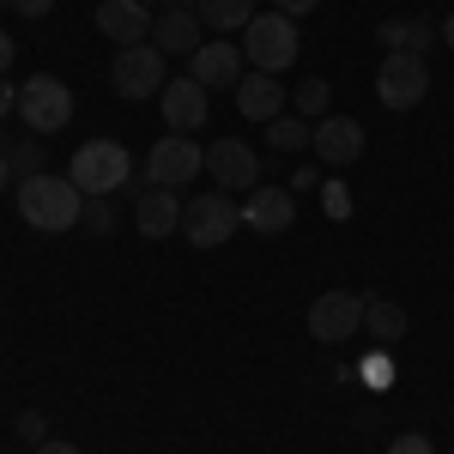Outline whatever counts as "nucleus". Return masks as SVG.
<instances>
[{"label": "nucleus", "instance_id": "obj_1", "mask_svg": "<svg viewBox=\"0 0 454 454\" xmlns=\"http://www.w3.org/2000/svg\"><path fill=\"white\" fill-rule=\"evenodd\" d=\"M19 218L31 224V231H73L79 218H85V194H79V182L73 176H31V182H19Z\"/></svg>", "mask_w": 454, "mask_h": 454}, {"label": "nucleus", "instance_id": "obj_2", "mask_svg": "<svg viewBox=\"0 0 454 454\" xmlns=\"http://www.w3.org/2000/svg\"><path fill=\"white\" fill-rule=\"evenodd\" d=\"M73 182H79V194L91 200V194H121L128 182H134V158H128V145L121 140H85L73 152Z\"/></svg>", "mask_w": 454, "mask_h": 454}, {"label": "nucleus", "instance_id": "obj_3", "mask_svg": "<svg viewBox=\"0 0 454 454\" xmlns=\"http://www.w3.org/2000/svg\"><path fill=\"white\" fill-rule=\"evenodd\" d=\"M243 61L254 73H285L297 61V25L285 12H254L243 31Z\"/></svg>", "mask_w": 454, "mask_h": 454}, {"label": "nucleus", "instance_id": "obj_4", "mask_svg": "<svg viewBox=\"0 0 454 454\" xmlns=\"http://www.w3.org/2000/svg\"><path fill=\"white\" fill-rule=\"evenodd\" d=\"M19 121L31 128L36 140H49V134H61L73 121V91L55 79V73H36L19 85Z\"/></svg>", "mask_w": 454, "mask_h": 454}, {"label": "nucleus", "instance_id": "obj_5", "mask_svg": "<svg viewBox=\"0 0 454 454\" xmlns=\"http://www.w3.org/2000/svg\"><path fill=\"white\" fill-rule=\"evenodd\" d=\"M109 85H115V98H128V104L158 98V91L170 85V79H164V49H158V43H128V49H115Z\"/></svg>", "mask_w": 454, "mask_h": 454}, {"label": "nucleus", "instance_id": "obj_6", "mask_svg": "<svg viewBox=\"0 0 454 454\" xmlns=\"http://www.w3.org/2000/svg\"><path fill=\"white\" fill-rule=\"evenodd\" d=\"M237 224H243V207H237V194H224V188L194 194V200L182 207V231H188V243H194V248L231 243V237H237Z\"/></svg>", "mask_w": 454, "mask_h": 454}, {"label": "nucleus", "instance_id": "obj_7", "mask_svg": "<svg viewBox=\"0 0 454 454\" xmlns=\"http://www.w3.org/2000/svg\"><path fill=\"white\" fill-rule=\"evenodd\" d=\"M376 98L387 109H419L430 98V67H424V55H406V49H387L382 73H376Z\"/></svg>", "mask_w": 454, "mask_h": 454}, {"label": "nucleus", "instance_id": "obj_8", "mask_svg": "<svg viewBox=\"0 0 454 454\" xmlns=\"http://www.w3.org/2000/svg\"><path fill=\"white\" fill-rule=\"evenodd\" d=\"M200 170H207V145H194L188 134H164L152 145V158H145V182L152 188H182Z\"/></svg>", "mask_w": 454, "mask_h": 454}, {"label": "nucleus", "instance_id": "obj_9", "mask_svg": "<svg viewBox=\"0 0 454 454\" xmlns=\"http://www.w3.org/2000/svg\"><path fill=\"white\" fill-rule=\"evenodd\" d=\"M309 333L321 346H340L351 333H364V297H351V291H321L309 303Z\"/></svg>", "mask_w": 454, "mask_h": 454}, {"label": "nucleus", "instance_id": "obj_10", "mask_svg": "<svg viewBox=\"0 0 454 454\" xmlns=\"http://www.w3.org/2000/svg\"><path fill=\"white\" fill-rule=\"evenodd\" d=\"M207 170L224 194H254V188H261V158H254L243 140H212Z\"/></svg>", "mask_w": 454, "mask_h": 454}, {"label": "nucleus", "instance_id": "obj_11", "mask_svg": "<svg viewBox=\"0 0 454 454\" xmlns=\"http://www.w3.org/2000/svg\"><path fill=\"white\" fill-rule=\"evenodd\" d=\"M164 121H170V134H200L207 128V115H212V91L188 73V79H170L164 91Z\"/></svg>", "mask_w": 454, "mask_h": 454}, {"label": "nucleus", "instance_id": "obj_12", "mask_svg": "<svg viewBox=\"0 0 454 454\" xmlns=\"http://www.w3.org/2000/svg\"><path fill=\"white\" fill-rule=\"evenodd\" d=\"M309 152L321 164H357V158H364V128H357L351 115H321Z\"/></svg>", "mask_w": 454, "mask_h": 454}, {"label": "nucleus", "instance_id": "obj_13", "mask_svg": "<svg viewBox=\"0 0 454 454\" xmlns=\"http://www.w3.org/2000/svg\"><path fill=\"white\" fill-rule=\"evenodd\" d=\"M291 218H297L291 188H254V194L243 200V224H248V231H261V237H279V231H291Z\"/></svg>", "mask_w": 454, "mask_h": 454}, {"label": "nucleus", "instance_id": "obj_14", "mask_svg": "<svg viewBox=\"0 0 454 454\" xmlns=\"http://www.w3.org/2000/svg\"><path fill=\"white\" fill-rule=\"evenodd\" d=\"M98 31L109 36V43H152V6H140V0H104L98 6Z\"/></svg>", "mask_w": 454, "mask_h": 454}, {"label": "nucleus", "instance_id": "obj_15", "mask_svg": "<svg viewBox=\"0 0 454 454\" xmlns=\"http://www.w3.org/2000/svg\"><path fill=\"white\" fill-rule=\"evenodd\" d=\"M134 224H140V237H152V243H164L170 231H182V200H176V188H145L140 200H134Z\"/></svg>", "mask_w": 454, "mask_h": 454}, {"label": "nucleus", "instance_id": "obj_16", "mask_svg": "<svg viewBox=\"0 0 454 454\" xmlns=\"http://www.w3.org/2000/svg\"><path fill=\"white\" fill-rule=\"evenodd\" d=\"M188 61H194V79H200L207 91L212 85H237V79H243V43H218V36H212Z\"/></svg>", "mask_w": 454, "mask_h": 454}, {"label": "nucleus", "instance_id": "obj_17", "mask_svg": "<svg viewBox=\"0 0 454 454\" xmlns=\"http://www.w3.org/2000/svg\"><path fill=\"white\" fill-rule=\"evenodd\" d=\"M152 43H158L164 55H194V49H200V12L182 6V0H170L164 19L152 25Z\"/></svg>", "mask_w": 454, "mask_h": 454}, {"label": "nucleus", "instance_id": "obj_18", "mask_svg": "<svg viewBox=\"0 0 454 454\" xmlns=\"http://www.w3.org/2000/svg\"><path fill=\"white\" fill-rule=\"evenodd\" d=\"M237 109H243L248 121H273V115L285 109L279 73H243V79H237Z\"/></svg>", "mask_w": 454, "mask_h": 454}, {"label": "nucleus", "instance_id": "obj_19", "mask_svg": "<svg viewBox=\"0 0 454 454\" xmlns=\"http://www.w3.org/2000/svg\"><path fill=\"white\" fill-rule=\"evenodd\" d=\"M364 333H370L376 346H400V340H406V309L387 303V297H364Z\"/></svg>", "mask_w": 454, "mask_h": 454}, {"label": "nucleus", "instance_id": "obj_20", "mask_svg": "<svg viewBox=\"0 0 454 454\" xmlns=\"http://www.w3.org/2000/svg\"><path fill=\"white\" fill-rule=\"evenodd\" d=\"M387 43V49H406V55H424L430 43H436V31L424 25V19H382V31H376Z\"/></svg>", "mask_w": 454, "mask_h": 454}, {"label": "nucleus", "instance_id": "obj_21", "mask_svg": "<svg viewBox=\"0 0 454 454\" xmlns=\"http://www.w3.org/2000/svg\"><path fill=\"white\" fill-rule=\"evenodd\" d=\"M194 12H200V25H212V31H248L254 0H200Z\"/></svg>", "mask_w": 454, "mask_h": 454}, {"label": "nucleus", "instance_id": "obj_22", "mask_svg": "<svg viewBox=\"0 0 454 454\" xmlns=\"http://www.w3.org/2000/svg\"><path fill=\"white\" fill-rule=\"evenodd\" d=\"M267 140H273V152H303L315 140V128L309 121H291V115H273L267 121Z\"/></svg>", "mask_w": 454, "mask_h": 454}, {"label": "nucleus", "instance_id": "obj_23", "mask_svg": "<svg viewBox=\"0 0 454 454\" xmlns=\"http://www.w3.org/2000/svg\"><path fill=\"white\" fill-rule=\"evenodd\" d=\"M333 91H327V79H303V85H297V109H303V115H309V121H321V115H333Z\"/></svg>", "mask_w": 454, "mask_h": 454}, {"label": "nucleus", "instance_id": "obj_24", "mask_svg": "<svg viewBox=\"0 0 454 454\" xmlns=\"http://www.w3.org/2000/svg\"><path fill=\"white\" fill-rule=\"evenodd\" d=\"M6 158H12V176H43V140H25V145H6Z\"/></svg>", "mask_w": 454, "mask_h": 454}, {"label": "nucleus", "instance_id": "obj_25", "mask_svg": "<svg viewBox=\"0 0 454 454\" xmlns=\"http://www.w3.org/2000/svg\"><path fill=\"white\" fill-rule=\"evenodd\" d=\"M79 224H85V231H109V224H115V212H109V194H91Z\"/></svg>", "mask_w": 454, "mask_h": 454}, {"label": "nucleus", "instance_id": "obj_26", "mask_svg": "<svg viewBox=\"0 0 454 454\" xmlns=\"http://www.w3.org/2000/svg\"><path fill=\"white\" fill-rule=\"evenodd\" d=\"M19 436H25V442H49V424H43V412H19Z\"/></svg>", "mask_w": 454, "mask_h": 454}, {"label": "nucleus", "instance_id": "obj_27", "mask_svg": "<svg viewBox=\"0 0 454 454\" xmlns=\"http://www.w3.org/2000/svg\"><path fill=\"white\" fill-rule=\"evenodd\" d=\"M387 454H436V449H430V436H394Z\"/></svg>", "mask_w": 454, "mask_h": 454}, {"label": "nucleus", "instance_id": "obj_28", "mask_svg": "<svg viewBox=\"0 0 454 454\" xmlns=\"http://www.w3.org/2000/svg\"><path fill=\"white\" fill-rule=\"evenodd\" d=\"M321 0H273V12H285V19H297V12H315Z\"/></svg>", "mask_w": 454, "mask_h": 454}, {"label": "nucleus", "instance_id": "obj_29", "mask_svg": "<svg viewBox=\"0 0 454 454\" xmlns=\"http://www.w3.org/2000/svg\"><path fill=\"white\" fill-rule=\"evenodd\" d=\"M12 6H19V12H25V19H43V12H49V6H55V0H12Z\"/></svg>", "mask_w": 454, "mask_h": 454}, {"label": "nucleus", "instance_id": "obj_30", "mask_svg": "<svg viewBox=\"0 0 454 454\" xmlns=\"http://www.w3.org/2000/svg\"><path fill=\"white\" fill-rule=\"evenodd\" d=\"M6 109H19V91H12V85L0 79V115H6Z\"/></svg>", "mask_w": 454, "mask_h": 454}, {"label": "nucleus", "instance_id": "obj_31", "mask_svg": "<svg viewBox=\"0 0 454 454\" xmlns=\"http://www.w3.org/2000/svg\"><path fill=\"white\" fill-rule=\"evenodd\" d=\"M36 454H79L73 442H36Z\"/></svg>", "mask_w": 454, "mask_h": 454}, {"label": "nucleus", "instance_id": "obj_32", "mask_svg": "<svg viewBox=\"0 0 454 454\" xmlns=\"http://www.w3.org/2000/svg\"><path fill=\"white\" fill-rule=\"evenodd\" d=\"M6 182H12V158H6V145H0V194H6Z\"/></svg>", "mask_w": 454, "mask_h": 454}, {"label": "nucleus", "instance_id": "obj_33", "mask_svg": "<svg viewBox=\"0 0 454 454\" xmlns=\"http://www.w3.org/2000/svg\"><path fill=\"white\" fill-rule=\"evenodd\" d=\"M6 67H12V36L0 31V73H6Z\"/></svg>", "mask_w": 454, "mask_h": 454}, {"label": "nucleus", "instance_id": "obj_34", "mask_svg": "<svg viewBox=\"0 0 454 454\" xmlns=\"http://www.w3.org/2000/svg\"><path fill=\"white\" fill-rule=\"evenodd\" d=\"M442 43H449V49H454V12H449V19H442Z\"/></svg>", "mask_w": 454, "mask_h": 454}, {"label": "nucleus", "instance_id": "obj_35", "mask_svg": "<svg viewBox=\"0 0 454 454\" xmlns=\"http://www.w3.org/2000/svg\"><path fill=\"white\" fill-rule=\"evenodd\" d=\"M140 6H170V0H140Z\"/></svg>", "mask_w": 454, "mask_h": 454}, {"label": "nucleus", "instance_id": "obj_36", "mask_svg": "<svg viewBox=\"0 0 454 454\" xmlns=\"http://www.w3.org/2000/svg\"><path fill=\"white\" fill-rule=\"evenodd\" d=\"M0 6H12V0H0Z\"/></svg>", "mask_w": 454, "mask_h": 454}]
</instances>
